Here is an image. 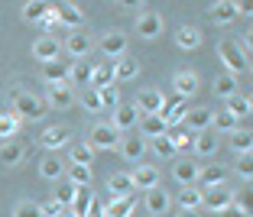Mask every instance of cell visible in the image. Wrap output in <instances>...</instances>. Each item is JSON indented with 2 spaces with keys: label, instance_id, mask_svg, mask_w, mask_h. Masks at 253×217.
<instances>
[{
  "label": "cell",
  "instance_id": "obj_18",
  "mask_svg": "<svg viewBox=\"0 0 253 217\" xmlns=\"http://www.w3.org/2000/svg\"><path fill=\"white\" fill-rule=\"evenodd\" d=\"M39 175H42L45 181H59L62 175H65V162H62L59 152H49V156L39 162Z\"/></svg>",
  "mask_w": 253,
  "mask_h": 217
},
{
  "label": "cell",
  "instance_id": "obj_6",
  "mask_svg": "<svg viewBox=\"0 0 253 217\" xmlns=\"http://www.w3.org/2000/svg\"><path fill=\"white\" fill-rule=\"evenodd\" d=\"M33 59L42 62V65H49V62H59L62 59V42L55 36H42L33 42Z\"/></svg>",
  "mask_w": 253,
  "mask_h": 217
},
{
  "label": "cell",
  "instance_id": "obj_28",
  "mask_svg": "<svg viewBox=\"0 0 253 217\" xmlns=\"http://www.w3.org/2000/svg\"><path fill=\"white\" fill-rule=\"evenodd\" d=\"M65 179L72 181L75 188H91L94 169H88V165H68V162H65Z\"/></svg>",
  "mask_w": 253,
  "mask_h": 217
},
{
  "label": "cell",
  "instance_id": "obj_11",
  "mask_svg": "<svg viewBox=\"0 0 253 217\" xmlns=\"http://www.w3.org/2000/svg\"><path fill=\"white\" fill-rule=\"evenodd\" d=\"M211 117H214V113H211L208 107H188L182 127H185L188 133H201V130H211Z\"/></svg>",
  "mask_w": 253,
  "mask_h": 217
},
{
  "label": "cell",
  "instance_id": "obj_14",
  "mask_svg": "<svg viewBox=\"0 0 253 217\" xmlns=\"http://www.w3.org/2000/svg\"><path fill=\"white\" fill-rule=\"evenodd\" d=\"M217 146H221V140H217L214 130H201V133H195V143H192L195 156L208 159V156H214V152H217Z\"/></svg>",
  "mask_w": 253,
  "mask_h": 217
},
{
  "label": "cell",
  "instance_id": "obj_48",
  "mask_svg": "<svg viewBox=\"0 0 253 217\" xmlns=\"http://www.w3.org/2000/svg\"><path fill=\"white\" fill-rule=\"evenodd\" d=\"M65 211H68V208H62V204L55 201V198H49V201L39 204V214H42V217H62Z\"/></svg>",
  "mask_w": 253,
  "mask_h": 217
},
{
  "label": "cell",
  "instance_id": "obj_26",
  "mask_svg": "<svg viewBox=\"0 0 253 217\" xmlns=\"http://www.w3.org/2000/svg\"><path fill=\"white\" fill-rule=\"evenodd\" d=\"M143 152H146V140H140V136H126V140H120V156H124L126 162H140Z\"/></svg>",
  "mask_w": 253,
  "mask_h": 217
},
{
  "label": "cell",
  "instance_id": "obj_23",
  "mask_svg": "<svg viewBox=\"0 0 253 217\" xmlns=\"http://www.w3.org/2000/svg\"><path fill=\"white\" fill-rule=\"evenodd\" d=\"M166 130H169V127H166V120L163 117H159V113H156V117H140V140H156V136H166Z\"/></svg>",
  "mask_w": 253,
  "mask_h": 217
},
{
  "label": "cell",
  "instance_id": "obj_16",
  "mask_svg": "<svg viewBox=\"0 0 253 217\" xmlns=\"http://www.w3.org/2000/svg\"><path fill=\"white\" fill-rule=\"evenodd\" d=\"M101 52L117 62L120 55H126V36L124 33H104V36H101Z\"/></svg>",
  "mask_w": 253,
  "mask_h": 217
},
{
  "label": "cell",
  "instance_id": "obj_49",
  "mask_svg": "<svg viewBox=\"0 0 253 217\" xmlns=\"http://www.w3.org/2000/svg\"><path fill=\"white\" fill-rule=\"evenodd\" d=\"M13 217H42V214H39V204L36 201H20L13 208Z\"/></svg>",
  "mask_w": 253,
  "mask_h": 217
},
{
  "label": "cell",
  "instance_id": "obj_51",
  "mask_svg": "<svg viewBox=\"0 0 253 217\" xmlns=\"http://www.w3.org/2000/svg\"><path fill=\"white\" fill-rule=\"evenodd\" d=\"M84 217H104V204L94 198V201L88 204V211H84Z\"/></svg>",
  "mask_w": 253,
  "mask_h": 217
},
{
  "label": "cell",
  "instance_id": "obj_9",
  "mask_svg": "<svg viewBox=\"0 0 253 217\" xmlns=\"http://www.w3.org/2000/svg\"><path fill=\"white\" fill-rule=\"evenodd\" d=\"M136 33H140V39H159L163 36V16L153 13V10L140 13L136 16Z\"/></svg>",
  "mask_w": 253,
  "mask_h": 217
},
{
  "label": "cell",
  "instance_id": "obj_31",
  "mask_svg": "<svg viewBox=\"0 0 253 217\" xmlns=\"http://www.w3.org/2000/svg\"><path fill=\"white\" fill-rule=\"evenodd\" d=\"M175 201H179V211H198L201 208V188L198 185L182 188L179 195H175Z\"/></svg>",
  "mask_w": 253,
  "mask_h": 217
},
{
  "label": "cell",
  "instance_id": "obj_19",
  "mask_svg": "<svg viewBox=\"0 0 253 217\" xmlns=\"http://www.w3.org/2000/svg\"><path fill=\"white\" fill-rule=\"evenodd\" d=\"M169 208H172V198L166 195L163 188H153V191H146V211H149L153 217L169 214Z\"/></svg>",
  "mask_w": 253,
  "mask_h": 217
},
{
  "label": "cell",
  "instance_id": "obj_56",
  "mask_svg": "<svg viewBox=\"0 0 253 217\" xmlns=\"http://www.w3.org/2000/svg\"><path fill=\"white\" fill-rule=\"evenodd\" d=\"M62 217H75V214H62Z\"/></svg>",
  "mask_w": 253,
  "mask_h": 217
},
{
  "label": "cell",
  "instance_id": "obj_54",
  "mask_svg": "<svg viewBox=\"0 0 253 217\" xmlns=\"http://www.w3.org/2000/svg\"><path fill=\"white\" fill-rule=\"evenodd\" d=\"M240 13L250 16V13H253V7H250V3H237V16H240Z\"/></svg>",
  "mask_w": 253,
  "mask_h": 217
},
{
  "label": "cell",
  "instance_id": "obj_32",
  "mask_svg": "<svg viewBox=\"0 0 253 217\" xmlns=\"http://www.w3.org/2000/svg\"><path fill=\"white\" fill-rule=\"evenodd\" d=\"M42 81L52 88V84H65L68 81V65H62V62H49V65H42Z\"/></svg>",
  "mask_w": 253,
  "mask_h": 217
},
{
  "label": "cell",
  "instance_id": "obj_27",
  "mask_svg": "<svg viewBox=\"0 0 253 217\" xmlns=\"http://www.w3.org/2000/svg\"><path fill=\"white\" fill-rule=\"evenodd\" d=\"M91 72H94V65H88L84 59L75 62V65H68V84H72V88H88Z\"/></svg>",
  "mask_w": 253,
  "mask_h": 217
},
{
  "label": "cell",
  "instance_id": "obj_17",
  "mask_svg": "<svg viewBox=\"0 0 253 217\" xmlns=\"http://www.w3.org/2000/svg\"><path fill=\"white\" fill-rule=\"evenodd\" d=\"M198 162H192V159H175V169H172V175H175V181H179L182 188L195 185L198 181Z\"/></svg>",
  "mask_w": 253,
  "mask_h": 217
},
{
  "label": "cell",
  "instance_id": "obj_44",
  "mask_svg": "<svg viewBox=\"0 0 253 217\" xmlns=\"http://www.w3.org/2000/svg\"><path fill=\"white\" fill-rule=\"evenodd\" d=\"M75 191H78V188H75L72 181L65 179V181H62L59 188H55V195H52V198H55V201L62 204V208H72V201H75Z\"/></svg>",
  "mask_w": 253,
  "mask_h": 217
},
{
  "label": "cell",
  "instance_id": "obj_22",
  "mask_svg": "<svg viewBox=\"0 0 253 217\" xmlns=\"http://www.w3.org/2000/svg\"><path fill=\"white\" fill-rule=\"evenodd\" d=\"M133 204H136V195L111 198V201L104 204V217H130L133 214Z\"/></svg>",
  "mask_w": 253,
  "mask_h": 217
},
{
  "label": "cell",
  "instance_id": "obj_45",
  "mask_svg": "<svg viewBox=\"0 0 253 217\" xmlns=\"http://www.w3.org/2000/svg\"><path fill=\"white\" fill-rule=\"evenodd\" d=\"M149 143H153V152H156L159 159H175V156H179V152L172 149V143L166 140V136H156V140H149Z\"/></svg>",
  "mask_w": 253,
  "mask_h": 217
},
{
  "label": "cell",
  "instance_id": "obj_37",
  "mask_svg": "<svg viewBox=\"0 0 253 217\" xmlns=\"http://www.w3.org/2000/svg\"><path fill=\"white\" fill-rule=\"evenodd\" d=\"M195 91H198V75H195V72H179V75H175V94L188 98Z\"/></svg>",
  "mask_w": 253,
  "mask_h": 217
},
{
  "label": "cell",
  "instance_id": "obj_52",
  "mask_svg": "<svg viewBox=\"0 0 253 217\" xmlns=\"http://www.w3.org/2000/svg\"><path fill=\"white\" fill-rule=\"evenodd\" d=\"M214 217H244V214H240V211H237V208H234V204H231V208H224V211H217Z\"/></svg>",
  "mask_w": 253,
  "mask_h": 217
},
{
  "label": "cell",
  "instance_id": "obj_43",
  "mask_svg": "<svg viewBox=\"0 0 253 217\" xmlns=\"http://www.w3.org/2000/svg\"><path fill=\"white\" fill-rule=\"evenodd\" d=\"M16 130H20V120H16V113L3 110V113H0V140H13Z\"/></svg>",
  "mask_w": 253,
  "mask_h": 217
},
{
  "label": "cell",
  "instance_id": "obj_36",
  "mask_svg": "<svg viewBox=\"0 0 253 217\" xmlns=\"http://www.w3.org/2000/svg\"><path fill=\"white\" fill-rule=\"evenodd\" d=\"M250 110H253V104H250L247 94H234V98H227V113H231V117L244 120V117H250Z\"/></svg>",
  "mask_w": 253,
  "mask_h": 217
},
{
  "label": "cell",
  "instance_id": "obj_8",
  "mask_svg": "<svg viewBox=\"0 0 253 217\" xmlns=\"http://www.w3.org/2000/svg\"><path fill=\"white\" fill-rule=\"evenodd\" d=\"M52 13L62 26H72V30H82V23H84V13L78 3H52Z\"/></svg>",
  "mask_w": 253,
  "mask_h": 217
},
{
  "label": "cell",
  "instance_id": "obj_13",
  "mask_svg": "<svg viewBox=\"0 0 253 217\" xmlns=\"http://www.w3.org/2000/svg\"><path fill=\"white\" fill-rule=\"evenodd\" d=\"M91 49H94V42H91V36H88V33H82V30H75L72 36L65 39V52L75 55L78 62H82L84 55H91Z\"/></svg>",
  "mask_w": 253,
  "mask_h": 217
},
{
  "label": "cell",
  "instance_id": "obj_39",
  "mask_svg": "<svg viewBox=\"0 0 253 217\" xmlns=\"http://www.w3.org/2000/svg\"><path fill=\"white\" fill-rule=\"evenodd\" d=\"M175 42H179V49H185V52L188 49H198L201 45V33L195 30V26H182V30L175 33Z\"/></svg>",
  "mask_w": 253,
  "mask_h": 217
},
{
  "label": "cell",
  "instance_id": "obj_3",
  "mask_svg": "<svg viewBox=\"0 0 253 217\" xmlns=\"http://www.w3.org/2000/svg\"><path fill=\"white\" fill-rule=\"evenodd\" d=\"M234 191L227 185H217V188H205V191H201V204H205V208L211 211V214H217V211H224V208H231L234 204Z\"/></svg>",
  "mask_w": 253,
  "mask_h": 217
},
{
  "label": "cell",
  "instance_id": "obj_41",
  "mask_svg": "<svg viewBox=\"0 0 253 217\" xmlns=\"http://www.w3.org/2000/svg\"><path fill=\"white\" fill-rule=\"evenodd\" d=\"M214 94H217V98H234V94H240L237 78H234V75H217L214 78Z\"/></svg>",
  "mask_w": 253,
  "mask_h": 217
},
{
  "label": "cell",
  "instance_id": "obj_30",
  "mask_svg": "<svg viewBox=\"0 0 253 217\" xmlns=\"http://www.w3.org/2000/svg\"><path fill=\"white\" fill-rule=\"evenodd\" d=\"M211 20H214V23H221V26L234 23V20H237V3H231V0L211 3Z\"/></svg>",
  "mask_w": 253,
  "mask_h": 217
},
{
  "label": "cell",
  "instance_id": "obj_35",
  "mask_svg": "<svg viewBox=\"0 0 253 217\" xmlns=\"http://www.w3.org/2000/svg\"><path fill=\"white\" fill-rule=\"evenodd\" d=\"M49 10H52V3H45V0H30V3H23V20L26 23H39Z\"/></svg>",
  "mask_w": 253,
  "mask_h": 217
},
{
  "label": "cell",
  "instance_id": "obj_47",
  "mask_svg": "<svg viewBox=\"0 0 253 217\" xmlns=\"http://www.w3.org/2000/svg\"><path fill=\"white\" fill-rule=\"evenodd\" d=\"M82 107H84V110H91V113L104 110V107H101V98H97V91H94V88H84V91H82Z\"/></svg>",
  "mask_w": 253,
  "mask_h": 217
},
{
  "label": "cell",
  "instance_id": "obj_46",
  "mask_svg": "<svg viewBox=\"0 0 253 217\" xmlns=\"http://www.w3.org/2000/svg\"><path fill=\"white\" fill-rule=\"evenodd\" d=\"M97 98H101V107H114V110L120 107V91L114 88V84H111V88H101V91H97Z\"/></svg>",
  "mask_w": 253,
  "mask_h": 217
},
{
  "label": "cell",
  "instance_id": "obj_29",
  "mask_svg": "<svg viewBox=\"0 0 253 217\" xmlns=\"http://www.w3.org/2000/svg\"><path fill=\"white\" fill-rule=\"evenodd\" d=\"M166 140L172 143V149H175V152H182V149H192L195 133H188L185 127H169V130H166Z\"/></svg>",
  "mask_w": 253,
  "mask_h": 217
},
{
  "label": "cell",
  "instance_id": "obj_42",
  "mask_svg": "<svg viewBox=\"0 0 253 217\" xmlns=\"http://www.w3.org/2000/svg\"><path fill=\"white\" fill-rule=\"evenodd\" d=\"M91 162H94V149H91V146H72V149H68V165H88L91 169Z\"/></svg>",
  "mask_w": 253,
  "mask_h": 217
},
{
  "label": "cell",
  "instance_id": "obj_24",
  "mask_svg": "<svg viewBox=\"0 0 253 217\" xmlns=\"http://www.w3.org/2000/svg\"><path fill=\"white\" fill-rule=\"evenodd\" d=\"M107 191H111L114 198H124V195H133V179H130V172H114L111 179H107Z\"/></svg>",
  "mask_w": 253,
  "mask_h": 217
},
{
  "label": "cell",
  "instance_id": "obj_12",
  "mask_svg": "<svg viewBox=\"0 0 253 217\" xmlns=\"http://www.w3.org/2000/svg\"><path fill=\"white\" fill-rule=\"evenodd\" d=\"M195 185H201V191H205V188L227 185V169H224V165H201V169H198V181H195Z\"/></svg>",
  "mask_w": 253,
  "mask_h": 217
},
{
  "label": "cell",
  "instance_id": "obj_20",
  "mask_svg": "<svg viewBox=\"0 0 253 217\" xmlns=\"http://www.w3.org/2000/svg\"><path fill=\"white\" fill-rule=\"evenodd\" d=\"M49 104L55 107V110H65V107H72L75 104V88L72 84H52L49 88Z\"/></svg>",
  "mask_w": 253,
  "mask_h": 217
},
{
  "label": "cell",
  "instance_id": "obj_55",
  "mask_svg": "<svg viewBox=\"0 0 253 217\" xmlns=\"http://www.w3.org/2000/svg\"><path fill=\"white\" fill-rule=\"evenodd\" d=\"M179 217H201L198 211H179Z\"/></svg>",
  "mask_w": 253,
  "mask_h": 217
},
{
  "label": "cell",
  "instance_id": "obj_40",
  "mask_svg": "<svg viewBox=\"0 0 253 217\" xmlns=\"http://www.w3.org/2000/svg\"><path fill=\"white\" fill-rule=\"evenodd\" d=\"M91 201H94V191H91V188H78V191H75L72 208H68V214L84 217V211H88V204H91Z\"/></svg>",
  "mask_w": 253,
  "mask_h": 217
},
{
  "label": "cell",
  "instance_id": "obj_50",
  "mask_svg": "<svg viewBox=\"0 0 253 217\" xmlns=\"http://www.w3.org/2000/svg\"><path fill=\"white\" fill-rule=\"evenodd\" d=\"M237 172H240V179H244V181L253 179V156H250V152L237 159Z\"/></svg>",
  "mask_w": 253,
  "mask_h": 217
},
{
  "label": "cell",
  "instance_id": "obj_1",
  "mask_svg": "<svg viewBox=\"0 0 253 217\" xmlns=\"http://www.w3.org/2000/svg\"><path fill=\"white\" fill-rule=\"evenodd\" d=\"M13 110L10 113H16V120H39L45 113V104L36 98V94H30V91H13Z\"/></svg>",
  "mask_w": 253,
  "mask_h": 217
},
{
  "label": "cell",
  "instance_id": "obj_53",
  "mask_svg": "<svg viewBox=\"0 0 253 217\" xmlns=\"http://www.w3.org/2000/svg\"><path fill=\"white\" fill-rule=\"evenodd\" d=\"M55 23H59V20H55V13L49 10V13H45L42 20H39V26H45V30H49V26H55Z\"/></svg>",
  "mask_w": 253,
  "mask_h": 217
},
{
  "label": "cell",
  "instance_id": "obj_34",
  "mask_svg": "<svg viewBox=\"0 0 253 217\" xmlns=\"http://www.w3.org/2000/svg\"><path fill=\"white\" fill-rule=\"evenodd\" d=\"M114 84V65H94V72H91V81L88 88L101 91V88H111Z\"/></svg>",
  "mask_w": 253,
  "mask_h": 217
},
{
  "label": "cell",
  "instance_id": "obj_21",
  "mask_svg": "<svg viewBox=\"0 0 253 217\" xmlns=\"http://www.w3.org/2000/svg\"><path fill=\"white\" fill-rule=\"evenodd\" d=\"M23 159H26V149H23V143H16V140H3L0 143V162L3 165H20Z\"/></svg>",
  "mask_w": 253,
  "mask_h": 217
},
{
  "label": "cell",
  "instance_id": "obj_33",
  "mask_svg": "<svg viewBox=\"0 0 253 217\" xmlns=\"http://www.w3.org/2000/svg\"><path fill=\"white\" fill-rule=\"evenodd\" d=\"M231 149L237 152V156H247V152L253 149V133H250L247 127H237V130L231 133Z\"/></svg>",
  "mask_w": 253,
  "mask_h": 217
},
{
  "label": "cell",
  "instance_id": "obj_2",
  "mask_svg": "<svg viewBox=\"0 0 253 217\" xmlns=\"http://www.w3.org/2000/svg\"><path fill=\"white\" fill-rule=\"evenodd\" d=\"M217 55H221V62L227 65V75H234V78H237L240 72H247V68H250V59L240 52L237 42H231V39H224V42L217 45Z\"/></svg>",
  "mask_w": 253,
  "mask_h": 217
},
{
  "label": "cell",
  "instance_id": "obj_7",
  "mask_svg": "<svg viewBox=\"0 0 253 217\" xmlns=\"http://www.w3.org/2000/svg\"><path fill=\"white\" fill-rule=\"evenodd\" d=\"M68 143H72V130H65V127H49L42 136H39V146H42V149H49V152L65 149Z\"/></svg>",
  "mask_w": 253,
  "mask_h": 217
},
{
  "label": "cell",
  "instance_id": "obj_4",
  "mask_svg": "<svg viewBox=\"0 0 253 217\" xmlns=\"http://www.w3.org/2000/svg\"><path fill=\"white\" fill-rule=\"evenodd\" d=\"M88 146L91 149H114V146H120V133L111 123H97V127H91Z\"/></svg>",
  "mask_w": 253,
  "mask_h": 217
},
{
  "label": "cell",
  "instance_id": "obj_15",
  "mask_svg": "<svg viewBox=\"0 0 253 217\" xmlns=\"http://www.w3.org/2000/svg\"><path fill=\"white\" fill-rule=\"evenodd\" d=\"M130 179H133V188H143V191H153V188H159V169L156 165H143L136 172H130Z\"/></svg>",
  "mask_w": 253,
  "mask_h": 217
},
{
  "label": "cell",
  "instance_id": "obj_25",
  "mask_svg": "<svg viewBox=\"0 0 253 217\" xmlns=\"http://www.w3.org/2000/svg\"><path fill=\"white\" fill-rule=\"evenodd\" d=\"M136 75H140V62H136V59L120 55V59L114 62V78H117V81H133Z\"/></svg>",
  "mask_w": 253,
  "mask_h": 217
},
{
  "label": "cell",
  "instance_id": "obj_38",
  "mask_svg": "<svg viewBox=\"0 0 253 217\" xmlns=\"http://www.w3.org/2000/svg\"><path fill=\"white\" fill-rule=\"evenodd\" d=\"M237 127H240V120L231 117L227 110H221V113H214V117H211V130H214V133H234Z\"/></svg>",
  "mask_w": 253,
  "mask_h": 217
},
{
  "label": "cell",
  "instance_id": "obj_5",
  "mask_svg": "<svg viewBox=\"0 0 253 217\" xmlns=\"http://www.w3.org/2000/svg\"><path fill=\"white\" fill-rule=\"evenodd\" d=\"M133 104H136V110H140V117H156L166 104V94L159 88H146V91H140V98H136Z\"/></svg>",
  "mask_w": 253,
  "mask_h": 217
},
{
  "label": "cell",
  "instance_id": "obj_10",
  "mask_svg": "<svg viewBox=\"0 0 253 217\" xmlns=\"http://www.w3.org/2000/svg\"><path fill=\"white\" fill-rule=\"evenodd\" d=\"M136 123H140V110H136V104H120L117 110H114L111 127L117 130V133H126V130H133Z\"/></svg>",
  "mask_w": 253,
  "mask_h": 217
}]
</instances>
